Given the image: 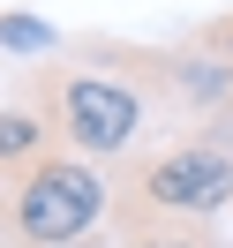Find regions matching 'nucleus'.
Segmentation results:
<instances>
[{
    "instance_id": "1",
    "label": "nucleus",
    "mask_w": 233,
    "mask_h": 248,
    "mask_svg": "<svg viewBox=\"0 0 233 248\" xmlns=\"http://www.w3.org/2000/svg\"><path fill=\"white\" fill-rule=\"evenodd\" d=\"M31 106L46 113L53 143L76 158H128L151 128V98L128 68H83V61H46L31 76Z\"/></svg>"
},
{
    "instance_id": "2",
    "label": "nucleus",
    "mask_w": 233,
    "mask_h": 248,
    "mask_svg": "<svg viewBox=\"0 0 233 248\" xmlns=\"http://www.w3.org/2000/svg\"><path fill=\"white\" fill-rule=\"evenodd\" d=\"M113 188L98 173V158L76 151H46L23 173H8V196H0V248H68L83 233H98Z\"/></svg>"
},
{
    "instance_id": "3",
    "label": "nucleus",
    "mask_w": 233,
    "mask_h": 248,
    "mask_svg": "<svg viewBox=\"0 0 233 248\" xmlns=\"http://www.w3.org/2000/svg\"><path fill=\"white\" fill-rule=\"evenodd\" d=\"M113 211H158V218H203L211 226L218 211H233V143L196 128V136L136 158V173L113 188Z\"/></svg>"
},
{
    "instance_id": "4",
    "label": "nucleus",
    "mask_w": 233,
    "mask_h": 248,
    "mask_svg": "<svg viewBox=\"0 0 233 248\" xmlns=\"http://www.w3.org/2000/svg\"><path fill=\"white\" fill-rule=\"evenodd\" d=\"M121 248H218V233L203 218H158V211H113Z\"/></svg>"
},
{
    "instance_id": "5",
    "label": "nucleus",
    "mask_w": 233,
    "mask_h": 248,
    "mask_svg": "<svg viewBox=\"0 0 233 248\" xmlns=\"http://www.w3.org/2000/svg\"><path fill=\"white\" fill-rule=\"evenodd\" d=\"M46 151H61V143H53V128H46L38 106H8V113H0V173H23L31 158H46Z\"/></svg>"
},
{
    "instance_id": "6",
    "label": "nucleus",
    "mask_w": 233,
    "mask_h": 248,
    "mask_svg": "<svg viewBox=\"0 0 233 248\" xmlns=\"http://www.w3.org/2000/svg\"><path fill=\"white\" fill-rule=\"evenodd\" d=\"M53 23H38V16H0V53H46L53 61Z\"/></svg>"
},
{
    "instance_id": "7",
    "label": "nucleus",
    "mask_w": 233,
    "mask_h": 248,
    "mask_svg": "<svg viewBox=\"0 0 233 248\" xmlns=\"http://www.w3.org/2000/svg\"><path fill=\"white\" fill-rule=\"evenodd\" d=\"M203 46H211V53H218V61H226V68H233V16H226V23H211V31H203Z\"/></svg>"
},
{
    "instance_id": "8",
    "label": "nucleus",
    "mask_w": 233,
    "mask_h": 248,
    "mask_svg": "<svg viewBox=\"0 0 233 248\" xmlns=\"http://www.w3.org/2000/svg\"><path fill=\"white\" fill-rule=\"evenodd\" d=\"M68 248H113V241H106V233H83V241H68Z\"/></svg>"
}]
</instances>
